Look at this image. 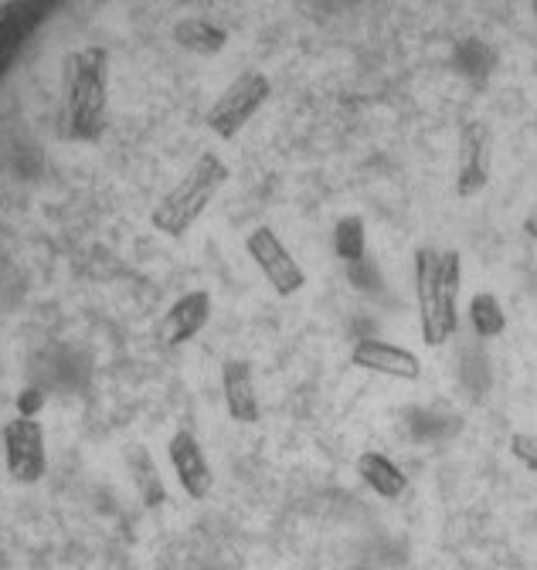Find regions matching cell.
<instances>
[{"label": "cell", "instance_id": "cell-1", "mask_svg": "<svg viewBox=\"0 0 537 570\" xmlns=\"http://www.w3.org/2000/svg\"><path fill=\"white\" fill-rule=\"evenodd\" d=\"M412 278H416L422 340L429 346H442L456 333V323H459L462 258L456 248H419Z\"/></svg>", "mask_w": 537, "mask_h": 570}, {"label": "cell", "instance_id": "cell-2", "mask_svg": "<svg viewBox=\"0 0 537 570\" xmlns=\"http://www.w3.org/2000/svg\"><path fill=\"white\" fill-rule=\"evenodd\" d=\"M245 255L252 258V265L258 268V275L265 278V285L276 296L290 299L296 293H303L306 285V272L296 262V255L290 252V245L276 235L273 225H255L245 232Z\"/></svg>", "mask_w": 537, "mask_h": 570}, {"label": "cell", "instance_id": "cell-3", "mask_svg": "<svg viewBox=\"0 0 537 570\" xmlns=\"http://www.w3.org/2000/svg\"><path fill=\"white\" fill-rule=\"evenodd\" d=\"M0 452H4L8 475L21 485H35L48 472L45 428L31 414H14L4 424V432H0Z\"/></svg>", "mask_w": 537, "mask_h": 570}, {"label": "cell", "instance_id": "cell-4", "mask_svg": "<svg viewBox=\"0 0 537 570\" xmlns=\"http://www.w3.org/2000/svg\"><path fill=\"white\" fill-rule=\"evenodd\" d=\"M490 126L480 119H462L456 129V194L462 200L477 197L490 187L494 154H490Z\"/></svg>", "mask_w": 537, "mask_h": 570}, {"label": "cell", "instance_id": "cell-5", "mask_svg": "<svg viewBox=\"0 0 537 570\" xmlns=\"http://www.w3.org/2000/svg\"><path fill=\"white\" fill-rule=\"evenodd\" d=\"M167 462H170L174 479L184 489V495L194 499V503H205L215 489V469L208 462V452L201 449V442L187 432V428H180V432L170 435Z\"/></svg>", "mask_w": 537, "mask_h": 570}, {"label": "cell", "instance_id": "cell-6", "mask_svg": "<svg viewBox=\"0 0 537 570\" xmlns=\"http://www.w3.org/2000/svg\"><path fill=\"white\" fill-rule=\"evenodd\" d=\"M215 313V296L208 289H187L180 293L160 316L157 323V340L167 350H177L184 343H191L201 330L212 323Z\"/></svg>", "mask_w": 537, "mask_h": 570}, {"label": "cell", "instance_id": "cell-7", "mask_svg": "<svg viewBox=\"0 0 537 570\" xmlns=\"http://www.w3.org/2000/svg\"><path fill=\"white\" fill-rule=\"evenodd\" d=\"M351 364L358 371H368V374H381V377H391V381H419L422 377V361L419 353H412L409 346H398V343H388V340H358L354 350H351Z\"/></svg>", "mask_w": 537, "mask_h": 570}, {"label": "cell", "instance_id": "cell-8", "mask_svg": "<svg viewBox=\"0 0 537 570\" xmlns=\"http://www.w3.org/2000/svg\"><path fill=\"white\" fill-rule=\"evenodd\" d=\"M222 397H225L232 421H238V424L258 421V394H255L252 367L245 361H225L222 364Z\"/></svg>", "mask_w": 537, "mask_h": 570}, {"label": "cell", "instance_id": "cell-9", "mask_svg": "<svg viewBox=\"0 0 537 570\" xmlns=\"http://www.w3.org/2000/svg\"><path fill=\"white\" fill-rule=\"evenodd\" d=\"M358 475H361V482H364L374 495L388 499V503H398V499L409 492V475L401 472L388 455H381V452H364V455H358Z\"/></svg>", "mask_w": 537, "mask_h": 570}, {"label": "cell", "instance_id": "cell-10", "mask_svg": "<svg viewBox=\"0 0 537 570\" xmlns=\"http://www.w3.org/2000/svg\"><path fill=\"white\" fill-rule=\"evenodd\" d=\"M469 323H473V330L484 340H494L507 330V313L494 293H477L473 299H469Z\"/></svg>", "mask_w": 537, "mask_h": 570}, {"label": "cell", "instance_id": "cell-11", "mask_svg": "<svg viewBox=\"0 0 537 570\" xmlns=\"http://www.w3.org/2000/svg\"><path fill=\"white\" fill-rule=\"evenodd\" d=\"M364 248V222L361 218H344L338 228V252L344 258H358V252Z\"/></svg>", "mask_w": 537, "mask_h": 570}, {"label": "cell", "instance_id": "cell-12", "mask_svg": "<svg viewBox=\"0 0 537 570\" xmlns=\"http://www.w3.org/2000/svg\"><path fill=\"white\" fill-rule=\"evenodd\" d=\"M510 452L527 472H537V432H517L510 439Z\"/></svg>", "mask_w": 537, "mask_h": 570}, {"label": "cell", "instance_id": "cell-13", "mask_svg": "<svg viewBox=\"0 0 537 570\" xmlns=\"http://www.w3.org/2000/svg\"><path fill=\"white\" fill-rule=\"evenodd\" d=\"M524 228L537 238V200L530 204V210H527V222H524Z\"/></svg>", "mask_w": 537, "mask_h": 570}, {"label": "cell", "instance_id": "cell-14", "mask_svg": "<svg viewBox=\"0 0 537 570\" xmlns=\"http://www.w3.org/2000/svg\"><path fill=\"white\" fill-rule=\"evenodd\" d=\"M351 570H368V567H351Z\"/></svg>", "mask_w": 537, "mask_h": 570}]
</instances>
